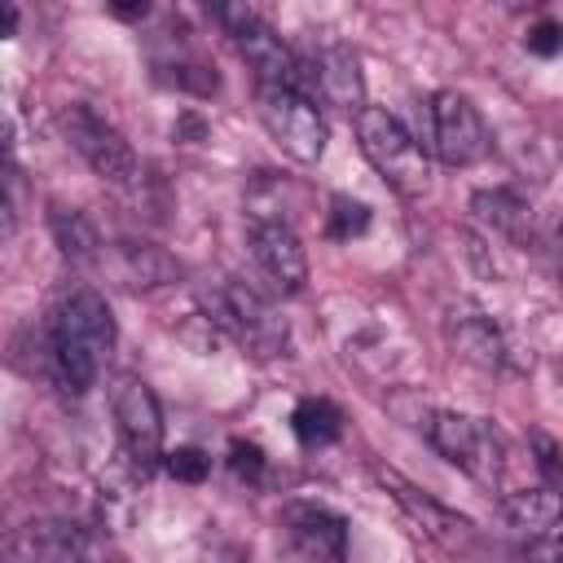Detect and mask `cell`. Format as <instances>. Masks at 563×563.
<instances>
[{"mask_svg":"<svg viewBox=\"0 0 563 563\" xmlns=\"http://www.w3.org/2000/svg\"><path fill=\"white\" fill-rule=\"evenodd\" d=\"M330 238H356L369 229V207L365 202H352V198H334L330 202Z\"/></svg>","mask_w":563,"mask_h":563,"instance_id":"7402d4cb","label":"cell"},{"mask_svg":"<svg viewBox=\"0 0 563 563\" xmlns=\"http://www.w3.org/2000/svg\"><path fill=\"white\" fill-rule=\"evenodd\" d=\"M449 343L479 369H501L506 365V339L497 334V325L475 312V308H462V312H449Z\"/></svg>","mask_w":563,"mask_h":563,"instance_id":"5bb4252c","label":"cell"},{"mask_svg":"<svg viewBox=\"0 0 563 563\" xmlns=\"http://www.w3.org/2000/svg\"><path fill=\"white\" fill-rule=\"evenodd\" d=\"M356 141H361V154L369 158V167L405 198H418L427 185H431V163L418 145V136L396 119L387 114L383 106H365L356 114Z\"/></svg>","mask_w":563,"mask_h":563,"instance_id":"7a4b0ae2","label":"cell"},{"mask_svg":"<svg viewBox=\"0 0 563 563\" xmlns=\"http://www.w3.org/2000/svg\"><path fill=\"white\" fill-rule=\"evenodd\" d=\"M211 563H251V554H242L238 545H224V550H220Z\"/></svg>","mask_w":563,"mask_h":563,"instance_id":"484cf974","label":"cell"},{"mask_svg":"<svg viewBox=\"0 0 563 563\" xmlns=\"http://www.w3.org/2000/svg\"><path fill=\"white\" fill-rule=\"evenodd\" d=\"M260 119L295 163H317L325 154V119L312 97L295 88H260Z\"/></svg>","mask_w":563,"mask_h":563,"instance_id":"52a82bcc","label":"cell"},{"mask_svg":"<svg viewBox=\"0 0 563 563\" xmlns=\"http://www.w3.org/2000/svg\"><path fill=\"white\" fill-rule=\"evenodd\" d=\"M62 132H66V141L75 145V154H79L106 185L132 189V185L141 180V163H136L128 136H123L110 119H101L92 106H66V110H62Z\"/></svg>","mask_w":563,"mask_h":563,"instance_id":"277c9868","label":"cell"},{"mask_svg":"<svg viewBox=\"0 0 563 563\" xmlns=\"http://www.w3.org/2000/svg\"><path fill=\"white\" fill-rule=\"evenodd\" d=\"M207 321L216 330H224L233 343H242L251 356H282L286 343H290V330L286 321L277 317V308L251 290L246 282H224L220 290L207 295Z\"/></svg>","mask_w":563,"mask_h":563,"instance_id":"3957f363","label":"cell"},{"mask_svg":"<svg viewBox=\"0 0 563 563\" xmlns=\"http://www.w3.org/2000/svg\"><path fill=\"white\" fill-rule=\"evenodd\" d=\"M282 532L299 563H347V519L321 501H290Z\"/></svg>","mask_w":563,"mask_h":563,"instance_id":"8fae6325","label":"cell"},{"mask_svg":"<svg viewBox=\"0 0 563 563\" xmlns=\"http://www.w3.org/2000/svg\"><path fill=\"white\" fill-rule=\"evenodd\" d=\"M537 449H541V457H537V466L550 475V479H563V462H554L559 457V449L550 444V440H537Z\"/></svg>","mask_w":563,"mask_h":563,"instance_id":"d4e9b609","label":"cell"},{"mask_svg":"<svg viewBox=\"0 0 563 563\" xmlns=\"http://www.w3.org/2000/svg\"><path fill=\"white\" fill-rule=\"evenodd\" d=\"M123 260H128V277L132 286H158V282H172L180 273V264H172L158 246L150 242H123Z\"/></svg>","mask_w":563,"mask_h":563,"instance_id":"ffe728a7","label":"cell"},{"mask_svg":"<svg viewBox=\"0 0 563 563\" xmlns=\"http://www.w3.org/2000/svg\"><path fill=\"white\" fill-rule=\"evenodd\" d=\"M427 128H431L435 158L449 163V167H471L488 150V132H484L479 110L453 88H444L427 101Z\"/></svg>","mask_w":563,"mask_h":563,"instance_id":"9c48e42d","label":"cell"},{"mask_svg":"<svg viewBox=\"0 0 563 563\" xmlns=\"http://www.w3.org/2000/svg\"><path fill=\"white\" fill-rule=\"evenodd\" d=\"M114 422L123 435V453L132 462V471L145 479L158 462H163V409L150 391V383L141 378H119L114 387Z\"/></svg>","mask_w":563,"mask_h":563,"instance_id":"ba28073f","label":"cell"},{"mask_svg":"<svg viewBox=\"0 0 563 563\" xmlns=\"http://www.w3.org/2000/svg\"><path fill=\"white\" fill-rule=\"evenodd\" d=\"M378 479L391 488V497L422 523V532L427 537H435V541H444V545H466L471 541V523L457 515V510H449V506H440V501H431L422 488H413L409 479H400L396 471H378Z\"/></svg>","mask_w":563,"mask_h":563,"instance_id":"4fadbf2b","label":"cell"},{"mask_svg":"<svg viewBox=\"0 0 563 563\" xmlns=\"http://www.w3.org/2000/svg\"><path fill=\"white\" fill-rule=\"evenodd\" d=\"M13 26H18V9L4 4V35H13Z\"/></svg>","mask_w":563,"mask_h":563,"instance_id":"4316f807","label":"cell"},{"mask_svg":"<svg viewBox=\"0 0 563 563\" xmlns=\"http://www.w3.org/2000/svg\"><path fill=\"white\" fill-rule=\"evenodd\" d=\"M427 440H431V449H435L444 462H453L457 471H466V475L479 479V484H493V479L501 475V457H506L501 435H497L488 422H479V418L440 409V413H431V422H427Z\"/></svg>","mask_w":563,"mask_h":563,"instance_id":"5b68a950","label":"cell"},{"mask_svg":"<svg viewBox=\"0 0 563 563\" xmlns=\"http://www.w3.org/2000/svg\"><path fill=\"white\" fill-rule=\"evenodd\" d=\"M48 229H53L57 251L66 260H75V264H84V260H92L101 251V233L88 220V211H79V207H48Z\"/></svg>","mask_w":563,"mask_h":563,"instance_id":"e0dca14e","label":"cell"},{"mask_svg":"<svg viewBox=\"0 0 563 563\" xmlns=\"http://www.w3.org/2000/svg\"><path fill=\"white\" fill-rule=\"evenodd\" d=\"M471 207L479 211V220H488L510 242H528L532 238V216H528V207H523L519 194H510V189H484V194H475Z\"/></svg>","mask_w":563,"mask_h":563,"instance_id":"ac0fdd59","label":"cell"},{"mask_svg":"<svg viewBox=\"0 0 563 563\" xmlns=\"http://www.w3.org/2000/svg\"><path fill=\"white\" fill-rule=\"evenodd\" d=\"M163 466H167V475H172V479H180V484H198V479H207L211 457H207L202 449L185 444V449H172V453L163 457Z\"/></svg>","mask_w":563,"mask_h":563,"instance_id":"44dd1931","label":"cell"},{"mask_svg":"<svg viewBox=\"0 0 563 563\" xmlns=\"http://www.w3.org/2000/svg\"><path fill=\"white\" fill-rule=\"evenodd\" d=\"M506 519L528 532V537H550L563 523V493L554 484H532V488H515L501 497Z\"/></svg>","mask_w":563,"mask_h":563,"instance_id":"9a60e30c","label":"cell"},{"mask_svg":"<svg viewBox=\"0 0 563 563\" xmlns=\"http://www.w3.org/2000/svg\"><path fill=\"white\" fill-rule=\"evenodd\" d=\"M528 53H537V57H554L559 48H563V22H554V18H541L532 31H528Z\"/></svg>","mask_w":563,"mask_h":563,"instance_id":"cb8c5ba5","label":"cell"},{"mask_svg":"<svg viewBox=\"0 0 563 563\" xmlns=\"http://www.w3.org/2000/svg\"><path fill=\"white\" fill-rule=\"evenodd\" d=\"M114 347V317L97 290H75L62 299L48 325V365L66 391H88Z\"/></svg>","mask_w":563,"mask_h":563,"instance_id":"6da1fadb","label":"cell"},{"mask_svg":"<svg viewBox=\"0 0 563 563\" xmlns=\"http://www.w3.org/2000/svg\"><path fill=\"white\" fill-rule=\"evenodd\" d=\"M295 92L303 97H321L325 106H339V110H365V79H361V62L347 44H325L321 53L312 57H299L295 62Z\"/></svg>","mask_w":563,"mask_h":563,"instance_id":"30bf717a","label":"cell"},{"mask_svg":"<svg viewBox=\"0 0 563 563\" xmlns=\"http://www.w3.org/2000/svg\"><path fill=\"white\" fill-rule=\"evenodd\" d=\"M216 18L224 22L233 48L242 62L260 75V88H295V53L282 44V35L251 9V4H220Z\"/></svg>","mask_w":563,"mask_h":563,"instance_id":"8992f818","label":"cell"},{"mask_svg":"<svg viewBox=\"0 0 563 563\" xmlns=\"http://www.w3.org/2000/svg\"><path fill=\"white\" fill-rule=\"evenodd\" d=\"M31 563H88V532L70 519H40L22 532Z\"/></svg>","mask_w":563,"mask_h":563,"instance_id":"2e32d148","label":"cell"},{"mask_svg":"<svg viewBox=\"0 0 563 563\" xmlns=\"http://www.w3.org/2000/svg\"><path fill=\"white\" fill-rule=\"evenodd\" d=\"M229 466H233V475H238V479L260 484V475H264V453H260V444L233 440V444H229Z\"/></svg>","mask_w":563,"mask_h":563,"instance_id":"603a6c76","label":"cell"},{"mask_svg":"<svg viewBox=\"0 0 563 563\" xmlns=\"http://www.w3.org/2000/svg\"><path fill=\"white\" fill-rule=\"evenodd\" d=\"M251 255H255V264L264 268V277L277 290H286V295L303 290L308 255H303L299 233L286 220H251Z\"/></svg>","mask_w":563,"mask_h":563,"instance_id":"7c38bea8","label":"cell"},{"mask_svg":"<svg viewBox=\"0 0 563 563\" xmlns=\"http://www.w3.org/2000/svg\"><path fill=\"white\" fill-rule=\"evenodd\" d=\"M559 286H563V268H559Z\"/></svg>","mask_w":563,"mask_h":563,"instance_id":"83f0119b","label":"cell"},{"mask_svg":"<svg viewBox=\"0 0 563 563\" xmlns=\"http://www.w3.org/2000/svg\"><path fill=\"white\" fill-rule=\"evenodd\" d=\"M290 427H295V435H299L303 444H330V440H339V431H343V413H339L325 396H308V400L295 405Z\"/></svg>","mask_w":563,"mask_h":563,"instance_id":"d6986e66","label":"cell"}]
</instances>
